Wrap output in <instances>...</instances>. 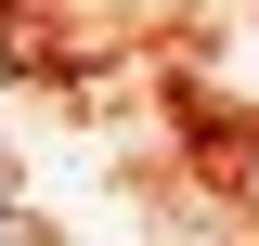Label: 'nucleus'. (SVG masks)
Here are the masks:
<instances>
[{
  "label": "nucleus",
  "instance_id": "nucleus-1",
  "mask_svg": "<svg viewBox=\"0 0 259 246\" xmlns=\"http://www.w3.org/2000/svg\"><path fill=\"white\" fill-rule=\"evenodd\" d=\"M0 194H13V169H0Z\"/></svg>",
  "mask_w": 259,
  "mask_h": 246
},
{
  "label": "nucleus",
  "instance_id": "nucleus-2",
  "mask_svg": "<svg viewBox=\"0 0 259 246\" xmlns=\"http://www.w3.org/2000/svg\"><path fill=\"white\" fill-rule=\"evenodd\" d=\"M0 246H26V233H0Z\"/></svg>",
  "mask_w": 259,
  "mask_h": 246
}]
</instances>
